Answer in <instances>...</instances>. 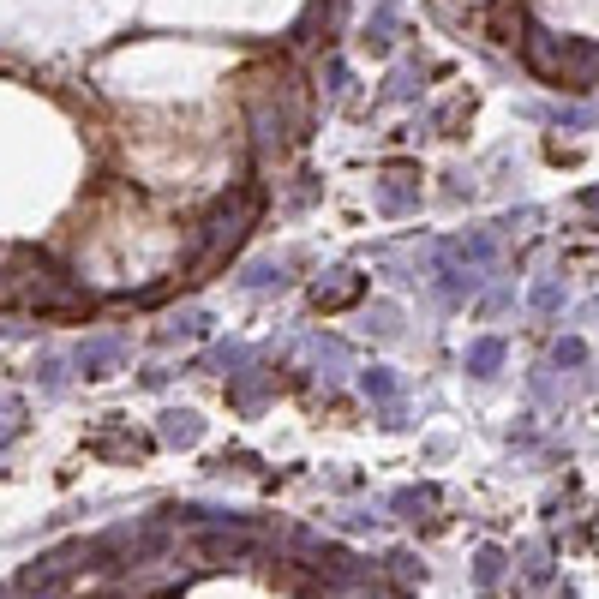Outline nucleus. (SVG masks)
Returning <instances> with one entry per match:
<instances>
[{
    "label": "nucleus",
    "instance_id": "nucleus-1",
    "mask_svg": "<svg viewBox=\"0 0 599 599\" xmlns=\"http://www.w3.org/2000/svg\"><path fill=\"white\" fill-rule=\"evenodd\" d=\"M354 294H360V276H342V282H330V288L318 282V306H348Z\"/></svg>",
    "mask_w": 599,
    "mask_h": 599
},
{
    "label": "nucleus",
    "instance_id": "nucleus-2",
    "mask_svg": "<svg viewBox=\"0 0 599 599\" xmlns=\"http://www.w3.org/2000/svg\"><path fill=\"white\" fill-rule=\"evenodd\" d=\"M474 366H480V372L498 366V342H480V348H474Z\"/></svg>",
    "mask_w": 599,
    "mask_h": 599
}]
</instances>
